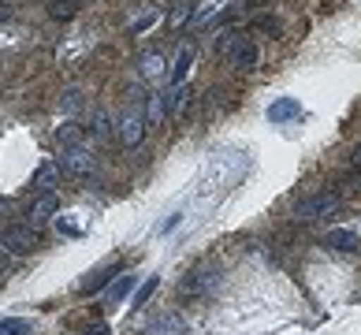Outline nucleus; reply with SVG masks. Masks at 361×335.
Returning a JSON list of instances; mask_svg holds the SVG:
<instances>
[{
  "mask_svg": "<svg viewBox=\"0 0 361 335\" xmlns=\"http://www.w3.org/2000/svg\"><path fill=\"white\" fill-rule=\"evenodd\" d=\"M142 335H186V320L179 313H160L142 328Z\"/></svg>",
  "mask_w": 361,
  "mask_h": 335,
  "instance_id": "423d86ee",
  "label": "nucleus"
},
{
  "mask_svg": "<svg viewBox=\"0 0 361 335\" xmlns=\"http://www.w3.org/2000/svg\"><path fill=\"white\" fill-rule=\"evenodd\" d=\"M112 116L109 112H104V109H93V116H90V134H93V138H109V134H112Z\"/></svg>",
  "mask_w": 361,
  "mask_h": 335,
  "instance_id": "dca6fc26",
  "label": "nucleus"
},
{
  "mask_svg": "<svg viewBox=\"0 0 361 335\" xmlns=\"http://www.w3.org/2000/svg\"><path fill=\"white\" fill-rule=\"evenodd\" d=\"M52 212H56V194H52V190L49 194H37V201L30 205V227H42Z\"/></svg>",
  "mask_w": 361,
  "mask_h": 335,
  "instance_id": "f8f14e48",
  "label": "nucleus"
},
{
  "mask_svg": "<svg viewBox=\"0 0 361 335\" xmlns=\"http://www.w3.org/2000/svg\"><path fill=\"white\" fill-rule=\"evenodd\" d=\"M354 164H361V142L354 145Z\"/></svg>",
  "mask_w": 361,
  "mask_h": 335,
  "instance_id": "c756f323",
  "label": "nucleus"
},
{
  "mask_svg": "<svg viewBox=\"0 0 361 335\" xmlns=\"http://www.w3.org/2000/svg\"><path fill=\"white\" fill-rule=\"evenodd\" d=\"M82 130H86V127H78L75 119H68L63 127H56V142L63 145V150H71V145H82Z\"/></svg>",
  "mask_w": 361,
  "mask_h": 335,
  "instance_id": "2eb2a0df",
  "label": "nucleus"
},
{
  "mask_svg": "<svg viewBox=\"0 0 361 335\" xmlns=\"http://www.w3.org/2000/svg\"><path fill=\"white\" fill-rule=\"evenodd\" d=\"M350 186H354V190H361V176H357V179H350Z\"/></svg>",
  "mask_w": 361,
  "mask_h": 335,
  "instance_id": "7c9ffc66",
  "label": "nucleus"
},
{
  "mask_svg": "<svg viewBox=\"0 0 361 335\" xmlns=\"http://www.w3.org/2000/svg\"><path fill=\"white\" fill-rule=\"evenodd\" d=\"M4 272H8V253L0 250V276H4Z\"/></svg>",
  "mask_w": 361,
  "mask_h": 335,
  "instance_id": "c85d7f7f",
  "label": "nucleus"
},
{
  "mask_svg": "<svg viewBox=\"0 0 361 335\" xmlns=\"http://www.w3.org/2000/svg\"><path fill=\"white\" fill-rule=\"evenodd\" d=\"M190 63H194V49H190V45H183V49H179V56H176V67L168 71L171 86H183V78H186V71H190Z\"/></svg>",
  "mask_w": 361,
  "mask_h": 335,
  "instance_id": "4468645a",
  "label": "nucleus"
},
{
  "mask_svg": "<svg viewBox=\"0 0 361 335\" xmlns=\"http://www.w3.org/2000/svg\"><path fill=\"white\" fill-rule=\"evenodd\" d=\"M164 119H168V101H164V93H157V97H153V112H149V119H145V123L160 127Z\"/></svg>",
  "mask_w": 361,
  "mask_h": 335,
  "instance_id": "4be33fe9",
  "label": "nucleus"
},
{
  "mask_svg": "<svg viewBox=\"0 0 361 335\" xmlns=\"http://www.w3.org/2000/svg\"><path fill=\"white\" fill-rule=\"evenodd\" d=\"M56 183H60V164H42V168H37V176H34V183H30V186H34L37 194H49Z\"/></svg>",
  "mask_w": 361,
  "mask_h": 335,
  "instance_id": "ddd939ff",
  "label": "nucleus"
},
{
  "mask_svg": "<svg viewBox=\"0 0 361 335\" xmlns=\"http://www.w3.org/2000/svg\"><path fill=\"white\" fill-rule=\"evenodd\" d=\"M160 287V279L157 276H149V279H145V284L138 287V294H135V310H138V305H145V302H149L153 298V291Z\"/></svg>",
  "mask_w": 361,
  "mask_h": 335,
  "instance_id": "b1692460",
  "label": "nucleus"
},
{
  "mask_svg": "<svg viewBox=\"0 0 361 335\" xmlns=\"http://www.w3.org/2000/svg\"><path fill=\"white\" fill-rule=\"evenodd\" d=\"M253 26H257L261 34H279V23H276V19H257Z\"/></svg>",
  "mask_w": 361,
  "mask_h": 335,
  "instance_id": "bb28decb",
  "label": "nucleus"
},
{
  "mask_svg": "<svg viewBox=\"0 0 361 335\" xmlns=\"http://www.w3.org/2000/svg\"><path fill=\"white\" fill-rule=\"evenodd\" d=\"M82 335H112V331H109V324H93V328H86Z\"/></svg>",
  "mask_w": 361,
  "mask_h": 335,
  "instance_id": "cd10ccee",
  "label": "nucleus"
},
{
  "mask_svg": "<svg viewBox=\"0 0 361 335\" xmlns=\"http://www.w3.org/2000/svg\"><path fill=\"white\" fill-rule=\"evenodd\" d=\"M190 19H194V0H179V4H176V11L168 16V23L176 26V30H179V26H186Z\"/></svg>",
  "mask_w": 361,
  "mask_h": 335,
  "instance_id": "aec40b11",
  "label": "nucleus"
},
{
  "mask_svg": "<svg viewBox=\"0 0 361 335\" xmlns=\"http://www.w3.org/2000/svg\"><path fill=\"white\" fill-rule=\"evenodd\" d=\"M60 109L68 112V116H75L78 109H82V93H78V90H63L60 93Z\"/></svg>",
  "mask_w": 361,
  "mask_h": 335,
  "instance_id": "5701e85b",
  "label": "nucleus"
},
{
  "mask_svg": "<svg viewBox=\"0 0 361 335\" xmlns=\"http://www.w3.org/2000/svg\"><path fill=\"white\" fill-rule=\"evenodd\" d=\"M145 130H149V123H145V112L142 109H130L119 116V123H116V138L123 150H138L142 138H145Z\"/></svg>",
  "mask_w": 361,
  "mask_h": 335,
  "instance_id": "7ed1b4c3",
  "label": "nucleus"
},
{
  "mask_svg": "<svg viewBox=\"0 0 361 335\" xmlns=\"http://www.w3.org/2000/svg\"><path fill=\"white\" fill-rule=\"evenodd\" d=\"M60 168L71 171V176H90V171L97 168V157H93L86 145H71V150L60 153Z\"/></svg>",
  "mask_w": 361,
  "mask_h": 335,
  "instance_id": "39448f33",
  "label": "nucleus"
},
{
  "mask_svg": "<svg viewBox=\"0 0 361 335\" xmlns=\"http://www.w3.org/2000/svg\"><path fill=\"white\" fill-rule=\"evenodd\" d=\"M257 60H261V49L253 42H246V37H238V45L231 49V63L238 67V71H253Z\"/></svg>",
  "mask_w": 361,
  "mask_h": 335,
  "instance_id": "0eeeda50",
  "label": "nucleus"
},
{
  "mask_svg": "<svg viewBox=\"0 0 361 335\" xmlns=\"http://www.w3.org/2000/svg\"><path fill=\"white\" fill-rule=\"evenodd\" d=\"M339 205H343V197L336 190H320V194L302 197L298 205H294V220H298V224L324 220V217H331V212H339Z\"/></svg>",
  "mask_w": 361,
  "mask_h": 335,
  "instance_id": "f03ea898",
  "label": "nucleus"
},
{
  "mask_svg": "<svg viewBox=\"0 0 361 335\" xmlns=\"http://www.w3.org/2000/svg\"><path fill=\"white\" fill-rule=\"evenodd\" d=\"M298 112H302L298 97H279V101L269 104V123H287V119H298Z\"/></svg>",
  "mask_w": 361,
  "mask_h": 335,
  "instance_id": "9d476101",
  "label": "nucleus"
},
{
  "mask_svg": "<svg viewBox=\"0 0 361 335\" xmlns=\"http://www.w3.org/2000/svg\"><path fill=\"white\" fill-rule=\"evenodd\" d=\"M235 45H238V30H224V34L216 37V49H220V52H231Z\"/></svg>",
  "mask_w": 361,
  "mask_h": 335,
  "instance_id": "393cba45",
  "label": "nucleus"
},
{
  "mask_svg": "<svg viewBox=\"0 0 361 335\" xmlns=\"http://www.w3.org/2000/svg\"><path fill=\"white\" fill-rule=\"evenodd\" d=\"M157 23V8H149L145 16L138 19V23H130V34H142V30H149V26Z\"/></svg>",
  "mask_w": 361,
  "mask_h": 335,
  "instance_id": "a878e982",
  "label": "nucleus"
},
{
  "mask_svg": "<svg viewBox=\"0 0 361 335\" xmlns=\"http://www.w3.org/2000/svg\"><path fill=\"white\" fill-rule=\"evenodd\" d=\"M34 246H37V231H34V227H8V231L0 235V250L16 253V257L30 253Z\"/></svg>",
  "mask_w": 361,
  "mask_h": 335,
  "instance_id": "20e7f679",
  "label": "nucleus"
},
{
  "mask_svg": "<svg viewBox=\"0 0 361 335\" xmlns=\"http://www.w3.org/2000/svg\"><path fill=\"white\" fill-rule=\"evenodd\" d=\"M324 246L343 250V253H357V250H361V235L346 231V227H336V231H328V235H324Z\"/></svg>",
  "mask_w": 361,
  "mask_h": 335,
  "instance_id": "6e6552de",
  "label": "nucleus"
},
{
  "mask_svg": "<svg viewBox=\"0 0 361 335\" xmlns=\"http://www.w3.org/2000/svg\"><path fill=\"white\" fill-rule=\"evenodd\" d=\"M190 97H194V90H190V86H171V90H164L168 119H179V116L186 112V104H190Z\"/></svg>",
  "mask_w": 361,
  "mask_h": 335,
  "instance_id": "1a4fd4ad",
  "label": "nucleus"
},
{
  "mask_svg": "<svg viewBox=\"0 0 361 335\" xmlns=\"http://www.w3.org/2000/svg\"><path fill=\"white\" fill-rule=\"evenodd\" d=\"M138 75L145 78V83H160L168 71H164V56L160 52H145V56H138Z\"/></svg>",
  "mask_w": 361,
  "mask_h": 335,
  "instance_id": "9b49d317",
  "label": "nucleus"
},
{
  "mask_svg": "<svg viewBox=\"0 0 361 335\" xmlns=\"http://www.w3.org/2000/svg\"><path fill=\"white\" fill-rule=\"evenodd\" d=\"M112 279H116V268H104V272H97L93 279H82V284H78V291H82V294H97L104 284H112Z\"/></svg>",
  "mask_w": 361,
  "mask_h": 335,
  "instance_id": "a211bd4d",
  "label": "nucleus"
},
{
  "mask_svg": "<svg viewBox=\"0 0 361 335\" xmlns=\"http://www.w3.org/2000/svg\"><path fill=\"white\" fill-rule=\"evenodd\" d=\"M49 16L56 19V23H68V19L78 16V4H75V0H52V4H49Z\"/></svg>",
  "mask_w": 361,
  "mask_h": 335,
  "instance_id": "f3484780",
  "label": "nucleus"
},
{
  "mask_svg": "<svg viewBox=\"0 0 361 335\" xmlns=\"http://www.w3.org/2000/svg\"><path fill=\"white\" fill-rule=\"evenodd\" d=\"M130 291H135V276H119V279H112V284H109V302H123Z\"/></svg>",
  "mask_w": 361,
  "mask_h": 335,
  "instance_id": "6ab92c4d",
  "label": "nucleus"
},
{
  "mask_svg": "<svg viewBox=\"0 0 361 335\" xmlns=\"http://www.w3.org/2000/svg\"><path fill=\"white\" fill-rule=\"evenodd\" d=\"M0 335H30V320H23V317L0 320Z\"/></svg>",
  "mask_w": 361,
  "mask_h": 335,
  "instance_id": "412c9836",
  "label": "nucleus"
},
{
  "mask_svg": "<svg viewBox=\"0 0 361 335\" xmlns=\"http://www.w3.org/2000/svg\"><path fill=\"white\" fill-rule=\"evenodd\" d=\"M216 287H220V268L202 261V264H194L190 272L179 279V298L183 302H205Z\"/></svg>",
  "mask_w": 361,
  "mask_h": 335,
  "instance_id": "f257e3e1",
  "label": "nucleus"
}]
</instances>
